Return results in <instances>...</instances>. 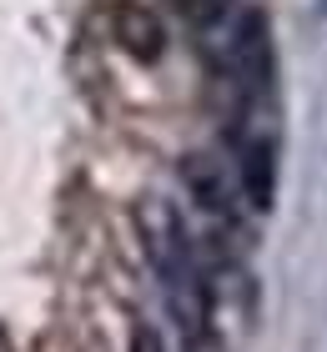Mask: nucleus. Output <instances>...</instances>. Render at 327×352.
<instances>
[{"label": "nucleus", "instance_id": "obj_1", "mask_svg": "<svg viewBox=\"0 0 327 352\" xmlns=\"http://www.w3.org/2000/svg\"><path fill=\"white\" fill-rule=\"evenodd\" d=\"M226 71H232V81L247 91V96H267V91H272L277 60H272V25H267V10L237 6L232 30H226Z\"/></svg>", "mask_w": 327, "mask_h": 352}, {"label": "nucleus", "instance_id": "obj_2", "mask_svg": "<svg viewBox=\"0 0 327 352\" xmlns=\"http://www.w3.org/2000/svg\"><path fill=\"white\" fill-rule=\"evenodd\" d=\"M232 156H237V191L252 212H272L277 201V146L262 131L232 126Z\"/></svg>", "mask_w": 327, "mask_h": 352}, {"label": "nucleus", "instance_id": "obj_3", "mask_svg": "<svg viewBox=\"0 0 327 352\" xmlns=\"http://www.w3.org/2000/svg\"><path fill=\"white\" fill-rule=\"evenodd\" d=\"M182 182H187V197L202 206L207 217L226 221V227L242 217V191H237L232 176H226V162H217L211 151H187L182 156Z\"/></svg>", "mask_w": 327, "mask_h": 352}, {"label": "nucleus", "instance_id": "obj_4", "mask_svg": "<svg viewBox=\"0 0 327 352\" xmlns=\"http://www.w3.org/2000/svg\"><path fill=\"white\" fill-rule=\"evenodd\" d=\"M106 21H111V41H116L131 60L156 66V60L167 56V25H161V15L146 6V0H111Z\"/></svg>", "mask_w": 327, "mask_h": 352}, {"label": "nucleus", "instance_id": "obj_5", "mask_svg": "<svg viewBox=\"0 0 327 352\" xmlns=\"http://www.w3.org/2000/svg\"><path fill=\"white\" fill-rule=\"evenodd\" d=\"M187 15V25L196 36H211V30H226V21L237 15V0H176Z\"/></svg>", "mask_w": 327, "mask_h": 352}, {"label": "nucleus", "instance_id": "obj_6", "mask_svg": "<svg viewBox=\"0 0 327 352\" xmlns=\"http://www.w3.org/2000/svg\"><path fill=\"white\" fill-rule=\"evenodd\" d=\"M322 6H327V0H322Z\"/></svg>", "mask_w": 327, "mask_h": 352}]
</instances>
